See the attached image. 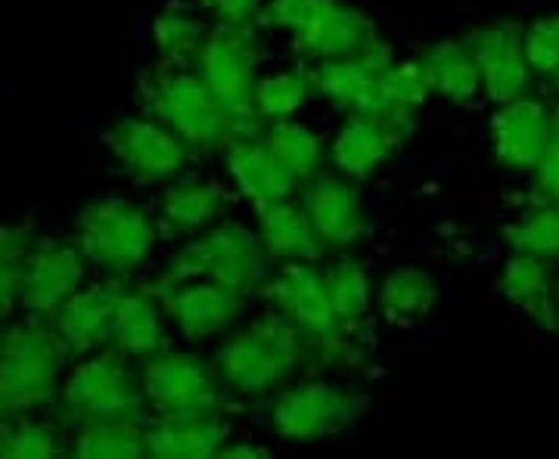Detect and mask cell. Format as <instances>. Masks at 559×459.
I'll return each instance as SVG.
<instances>
[{"mask_svg": "<svg viewBox=\"0 0 559 459\" xmlns=\"http://www.w3.org/2000/svg\"><path fill=\"white\" fill-rule=\"evenodd\" d=\"M66 345L44 319H28L0 336V420L28 416L57 400Z\"/></svg>", "mask_w": 559, "mask_h": 459, "instance_id": "1", "label": "cell"}, {"mask_svg": "<svg viewBox=\"0 0 559 459\" xmlns=\"http://www.w3.org/2000/svg\"><path fill=\"white\" fill-rule=\"evenodd\" d=\"M308 336L280 311L264 314L252 326L224 341L218 373L240 395H264L286 382L308 354Z\"/></svg>", "mask_w": 559, "mask_h": 459, "instance_id": "2", "label": "cell"}, {"mask_svg": "<svg viewBox=\"0 0 559 459\" xmlns=\"http://www.w3.org/2000/svg\"><path fill=\"white\" fill-rule=\"evenodd\" d=\"M143 106L153 119L175 131L187 149L209 153L230 146L240 134L237 121L224 112L205 81L197 72H183L180 65L159 69L143 81Z\"/></svg>", "mask_w": 559, "mask_h": 459, "instance_id": "3", "label": "cell"}, {"mask_svg": "<svg viewBox=\"0 0 559 459\" xmlns=\"http://www.w3.org/2000/svg\"><path fill=\"white\" fill-rule=\"evenodd\" d=\"M180 280H212L240 295H249L267 282V252L259 233L242 224H221L187 242L156 282L171 286Z\"/></svg>", "mask_w": 559, "mask_h": 459, "instance_id": "4", "label": "cell"}, {"mask_svg": "<svg viewBox=\"0 0 559 459\" xmlns=\"http://www.w3.org/2000/svg\"><path fill=\"white\" fill-rule=\"evenodd\" d=\"M259 25L293 32L299 53L320 62L358 53L380 40L373 22L342 0H267Z\"/></svg>", "mask_w": 559, "mask_h": 459, "instance_id": "5", "label": "cell"}, {"mask_svg": "<svg viewBox=\"0 0 559 459\" xmlns=\"http://www.w3.org/2000/svg\"><path fill=\"white\" fill-rule=\"evenodd\" d=\"M197 75L215 94L224 112L237 121L240 134H252L259 124L255 84H259V44L252 28L221 25L205 35L197 53Z\"/></svg>", "mask_w": 559, "mask_h": 459, "instance_id": "6", "label": "cell"}, {"mask_svg": "<svg viewBox=\"0 0 559 459\" xmlns=\"http://www.w3.org/2000/svg\"><path fill=\"white\" fill-rule=\"evenodd\" d=\"M156 220L128 200L91 202L79 215L75 245L109 274H131L156 245Z\"/></svg>", "mask_w": 559, "mask_h": 459, "instance_id": "7", "label": "cell"}, {"mask_svg": "<svg viewBox=\"0 0 559 459\" xmlns=\"http://www.w3.org/2000/svg\"><path fill=\"white\" fill-rule=\"evenodd\" d=\"M62 413L72 422L140 420L143 388H140L119 351L84 360L62 385Z\"/></svg>", "mask_w": 559, "mask_h": 459, "instance_id": "8", "label": "cell"}, {"mask_svg": "<svg viewBox=\"0 0 559 459\" xmlns=\"http://www.w3.org/2000/svg\"><path fill=\"white\" fill-rule=\"evenodd\" d=\"M264 295L283 317H289L311 345H318L326 358L348 354L345 329L333 311V301L326 292L323 270L311 261H289L274 280L264 282Z\"/></svg>", "mask_w": 559, "mask_h": 459, "instance_id": "9", "label": "cell"}, {"mask_svg": "<svg viewBox=\"0 0 559 459\" xmlns=\"http://www.w3.org/2000/svg\"><path fill=\"white\" fill-rule=\"evenodd\" d=\"M364 410V398L330 382H301L271 407V422L286 440H323L345 432Z\"/></svg>", "mask_w": 559, "mask_h": 459, "instance_id": "10", "label": "cell"}, {"mask_svg": "<svg viewBox=\"0 0 559 459\" xmlns=\"http://www.w3.org/2000/svg\"><path fill=\"white\" fill-rule=\"evenodd\" d=\"M140 388L143 398L159 410V416H193L221 410L218 382L212 370L193 354H175L165 348L146 358Z\"/></svg>", "mask_w": 559, "mask_h": 459, "instance_id": "11", "label": "cell"}, {"mask_svg": "<svg viewBox=\"0 0 559 459\" xmlns=\"http://www.w3.org/2000/svg\"><path fill=\"white\" fill-rule=\"evenodd\" d=\"M106 143L119 165L140 183H156L178 174L187 161V146L159 119H121L109 128Z\"/></svg>", "mask_w": 559, "mask_h": 459, "instance_id": "12", "label": "cell"}, {"mask_svg": "<svg viewBox=\"0 0 559 459\" xmlns=\"http://www.w3.org/2000/svg\"><path fill=\"white\" fill-rule=\"evenodd\" d=\"M84 255L79 245L60 240L32 242L22 277V304L38 319H50L62 301L75 295L84 280Z\"/></svg>", "mask_w": 559, "mask_h": 459, "instance_id": "13", "label": "cell"}, {"mask_svg": "<svg viewBox=\"0 0 559 459\" xmlns=\"http://www.w3.org/2000/svg\"><path fill=\"white\" fill-rule=\"evenodd\" d=\"M411 134L407 112H352L333 143V161L348 178H370Z\"/></svg>", "mask_w": 559, "mask_h": 459, "instance_id": "14", "label": "cell"}, {"mask_svg": "<svg viewBox=\"0 0 559 459\" xmlns=\"http://www.w3.org/2000/svg\"><path fill=\"white\" fill-rule=\"evenodd\" d=\"M469 50L479 65L485 94L495 102H510L528 90L532 65L525 57V28L516 22H495L469 35Z\"/></svg>", "mask_w": 559, "mask_h": 459, "instance_id": "15", "label": "cell"}, {"mask_svg": "<svg viewBox=\"0 0 559 459\" xmlns=\"http://www.w3.org/2000/svg\"><path fill=\"white\" fill-rule=\"evenodd\" d=\"M165 314L178 323V329L187 339H209L224 333L234 319L240 317V292L218 286L212 280H180L156 289Z\"/></svg>", "mask_w": 559, "mask_h": 459, "instance_id": "16", "label": "cell"}, {"mask_svg": "<svg viewBox=\"0 0 559 459\" xmlns=\"http://www.w3.org/2000/svg\"><path fill=\"white\" fill-rule=\"evenodd\" d=\"M392 53L389 47L377 40L370 47H364L358 53L336 57V60H323L311 72L314 90L323 94L326 100H333L340 109L348 112H380V78L389 69Z\"/></svg>", "mask_w": 559, "mask_h": 459, "instance_id": "17", "label": "cell"}, {"mask_svg": "<svg viewBox=\"0 0 559 459\" xmlns=\"http://www.w3.org/2000/svg\"><path fill=\"white\" fill-rule=\"evenodd\" d=\"M301 208L318 230L323 249H348L367 237V215L360 193L340 178H318L308 183Z\"/></svg>", "mask_w": 559, "mask_h": 459, "instance_id": "18", "label": "cell"}, {"mask_svg": "<svg viewBox=\"0 0 559 459\" xmlns=\"http://www.w3.org/2000/svg\"><path fill=\"white\" fill-rule=\"evenodd\" d=\"M554 119L544 109V102L532 97H516L510 102H500V112L491 121V141L495 156L500 165L516 168V171H535L540 153L547 146Z\"/></svg>", "mask_w": 559, "mask_h": 459, "instance_id": "19", "label": "cell"}, {"mask_svg": "<svg viewBox=\"0 0 559 459\" xmlns=\"http://www.w3.org/2000/svg\"><path fill=\"white\" fill-rule=\"evenodd\" d=\"M119 286L121 282H100L91 289H79L62 301V307L53 314V333L66 345L69 358L91 354L109 341Z\"/></svg>", "mask_w": 559, "mask_h": 459, "instance_id": "20", "label": "cell"}, {"mask_svg": "<svg viewBox=\"0 0 559 459\" xmlns=\"http://www.w3.org/2000/svg\"><path fill=\"white\" fill-rule=\"evenodd\" d=\"M227 171H230L234 183L240 186L242 196L252 202L255 208L267 205V202L289 200L296 183H299L286 171V165L274 156L267 141H252V137L230 141Z\"/></svg>", "mask_w": 559, "mask_h": 459, "instance_id": "21", "label": "cell"}, {"mask_svg": "<svg viewBox=\"0 0 559 459\" xmlns=\"http://www.w3.org/2000/svg\"><path fill=\"white\" fill-rule=\"evenodd\" d=\"M227 444V425L218 413L159 416L146 428V457L202 459L218 457Z\"/></svg>", "mask_w": 559, "mask_h": 459, "instance_id": "22", "label": "cell"}, {"mask_svg": "<svg viewBox=\"0 0 559 459\" xmlns=\"http://www.w3.org/2000/svg\"><path fill=\"white\" fill-rule=\"evenodd\" d=\"M109 341L124 358H153V354L168 348L165 329H162L159 304L150 292L119 286Z\"/></svg>", "mask_w": 559, "mask_h": 459, "instance_id": "23", "label": "cell"}, {"mask_svg": "<svg viewBox=\"0 0 559 459\" xmlns=\"http://www.w3.org/2000/svg\"><path fill=\"white\" fill-rule=\"evenodd\" d=\"M259 240L267 258L280 261H318L323 242L301 205L289 200L259 205Z\"/></svg>", "mask_w": 559, "mask_h": 459, "instance_id": "24", "label": "cell"}, {"mask_svg": "<svg viewBox=\"0 0 559 459\" xmlns=\"http://www.w3.org/2000/svg\"><path fill=\"white\" fill-rule=\"evenodd\" d=\"M224 205H227V190L221 183L197 178L178 180L162 196L156 227L165 237H190L218 218Z\"/></svg>", "mask_w": 559, "mask_h": 459, "instance_id": "25", "label": "cell"}, {"mask_svg": "<svg viewBox=\"0 0 559 459\" xmlns=\"http://www.w3.org/2000/svg\"><path fill=\"white\" fill-rule=\"evenodd\" d=\"M500 292L544 329H559L557 289H554L550 267L544 258L513 252V258L503 264V274H500Z\"/></svg>", "mask_w": 559, "mask_h": 459, "instance_id": "26", "label": "cell"}, {"mask_svg": "<svg viewBox=\"0 0 559 459\" xmlns=\"http://www.w3.org/2000/svg\"><path fill=\"white\" fill-rule=\"evenodd\" d=\"M423 65L429 72V81H432V94H441L444 100L469 102L479 94V65L473 60L469 44L441 40V44L426 50Z\"/></svg>", "mask_w": 559, "mask_h": 459, "instance_id": "27", "label": "cell"}, {"mask_svg": "<svg viewBox=\"0 0 559 459\" xmlns=\"http://www.w3.org/2000/svg\"><path fill=\"white\" fill-rule=\"evenodd\" d=\"M436 304V280L417 270V267H401L382 280L380 307L382 317L395 326H407L414 319L426 317Z\"/></svg>", "mask_w": 559, "mask_h": 459, "instance_id": "28", "label": "cell"}, {"mask_svg": "<svg viewBox=\"0 0 559 459\" xmlns=\"http://www.w3.org/2000/svg\"><path fill=\"white\" fill-rule=\"evenodd\" d=\"M75 457L138 459L146 457V428L140 420L84 422L72 444Z\"/></svg>", "mask_w": 559, "mask_h": 459, "instance_id": "29", "label": "cell"}, {"mask_svg": "<svg viewBox=\"0 0 559 459\" xmlns=\"http://www.w3.org/2000/svg\"><path fill=\"white\" fill-rule=\"evenodd\" d=\"M323 280H326V292H330L342 329L348 333L370 311L373 280L358 258H340L336 264H330V270H323Z\"/></svg>", "mask_w": 559, "mask_h": 459, "instance_id": "30", "label": "cell"}, {"mask_svg": "<svg viewBox=\"0 0 559 459\" xmlns=\"http://www.w3.org/2000/svg\"><path fill=\"white\" fill-rule=\"evenodd\" d=\"M503 240L513 252L535 255V258H559V202L547 200L528 208L516 224L503 230Z\"/></svg>", "mask_w": 559, "mask_h": 459, "instance_id": "31", "label": "cell"}, {"mask_svg": "<svg viewBox=\"0 0 559 459\" xmlns=\"http://www.w3.org/2000/svg\"><path fill=\"white\" fill-rule=\"evenodd\" d=\"M264 141L296 180H311L318 174L320 159H323V143L311 128L289 119L274 121V128L267 131Z\"/></svg>", "mask_w": 559, "mask_h": 459, "instance_id": "32", "label": "cell"}, {"mask_svg": "<svg viewBox=\"0 0 559 459\" xmlns=\"http://www.w3.org/2000/svg\"><path fill=\"white\" fill-rule=\"evenodd\" d=\"M432 94V81H429V72L423 60L414 62H389V69L382 72L380 78V112H407L414 116L423 102L429 100Z\"/></svg>", "mask_w": 559, "mask_h": 459, "instance_id": "33", "label": "cell"}, {"mask_svg": "<svg viewBox=\"0 0 559 459\" xmlns=\"http://www.w3.org/2000/svg\"><path fill=\"white\" fill-rule=\"evenodd\" d=\"M314 81L308 72H280L267 75L255 84V112L259 119H293L299 112L305 100L311 97Z\"/></svg>", "mask_w": 559, "mask_h": 459, "instance_id": "34", "label": "cell"}, {"mask_svg": "<svg viewBox=\"0 0 559 459\" xmlns=\"http://www.w3.org/2000/svg\"><path fill=\"white\" fill-rule=\"evenodd\" d=\"M153 38L168 65H183V62L197 60L202 40H205V28L193 13L168 7L153 25Z\"/></svg>", "mask_w": 559, "mask_h": 459, "instance_id": "35", "label": "cell"}, {"mask_svg": "<svg viewBox=\"0 0 559 459\" xmlns=\"http://www.w3.org/2000/svg\"><path fill=\"white\" fill-rule=\"evenodd\" d=\"M32 242L28 227H0V319L13 311L16 299H22V277Z\"/></svg>", "mask_w": 559, "mask_h": 459, "instance_id": "36", "label": "cell"}, {"mask_svg": "<svg viewBox=\"0 0 559 459\" xmlns=\"http://www.w3.org/2000/svg\"><path fill=\"white\" fill-rule=\"evenodd\" d=\"M60 454V438L50 425L10 416L0 420V457L10 459H47Z\"/></svg>", "mask_w": 559, "mask_h": 459, "instance_id": "37", "label": "cell"}, {"mask_svg": "<svg viewBox=\"0 0 559 459\" xmlns=\"http://www.w3.org/2000/svg\"><path fill=\"white\" fill-rule=\"evenodd\" d=\"M525 57L532 72L559 75V16H547L525 28Z\"/></svg>", "mask_w": 559, "mask_h": 459, "instance_id": "38", "label": "cell"}, {"mask_svg": "<svg viewBox=\"0 0 559 459\" xmlns=\"http://www.w3.org/2000/svg\"><path fill=\"white\" fill-rule=\"evenodd\" d=\"M535 178H538V190L547 200L559 202V116L554 119L547 146L540 153L538 165H535Z\"/></svg>", "mask_w": 559, "mask_h": 459, "instance_id": "39", "label": "cell"}, {"mask_svg": "<svg viewBox=\"0 0 559 459\" xmlns=\"http://www.w3.org/2000/svg\"><path fill=\"white\" fill-rule=\"evenodd\" d=\"M200 3L221 25H234V28H252V22H259L261 13V0H200Z\"/></svg>", "mask_w": 559, "mask_h": 459, "instance_id": "40", "label": "cell"}, {"mask_svg": "<svg viewBox=\"0 0 559 459\" xmlns=\"http://www.w3.org/2000/svg\"><path fill=\"white\" fill-rule=\"evenodd\" d=\"M218 457H267V450L255 447V444H224Z\"/></svg>", "mask_w": 559, "mask_h": 459, "instance_id": "41", "label": "cell"}, {"mask_svg": "<svg viewBox=\"0 0 559 459\" xmlns=\"http://www.w3.org/2000/svg\"><path fill=\"white\" fill-rule=\"evenodd\" d=\"M557 304H559V289H557Z\"/></svg>", "mask_w": 559, "mask_h": 459, "instance_id": "42", "label": "cell"}, {"mask_svg": "<svg viewBox=\"0 0 559 459\" xmlns=\"http://www.w3.org/2000/svg\"><path fill=\"white\" fill-rule=\"evenodd\" d=\"M557 78H559V75H557Z\"/></svg>", "mask_w": 559, "mask_h": 459, "instance_id": "43", "label": "cell"}]
</instances>
